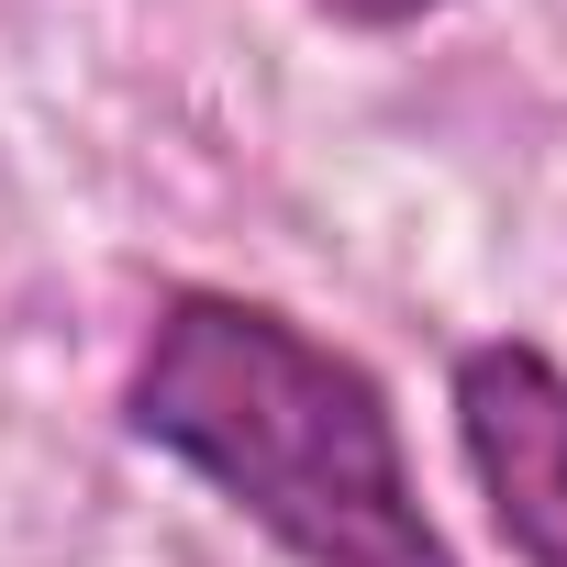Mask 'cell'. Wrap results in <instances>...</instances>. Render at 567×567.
<instances>
[{"mask_svg": "<svg viewBox=\"0 0 567 567\" xmlns=\"http://www.w3.org/2000/svg\"><path fill=\"white\" fill-rule=\"evenodd\" d=\"M323 12H334V23H379V34H390V23H423V12H445V0H323Z\"/></svg>", "mask_w": 567, "mask_h": 567, "instance_id": "3", "label": "cell"}, {"mask_svg": "<svg viewBox=\"0 0 567 567\" xmlns=\"http://www.w3.org/2000/svg\"><path fill=\"white\" fill-rule=\"evenodd\" d=\"M123 412L301 567H456L412 489L390 390L267 301L167 290Z\"/></svg>", "mask_w": 567, "mask_h": 567, "instance_id": "1", "label": "cell"}, {"mask_svg": "<svg viewBox=\"0 0 567 567\" xmlns=\"http://www.w3.org/2000/svg\"><path fill=\"white\" fill-rule=\"evenodd\" d=\"M456 445L523 567H567V368L534 346L456 357Z\"/></svg>", "mask_w": 567, "mask_h": 567, "instance_id": "2", "label": "cell"}]
</instances>
